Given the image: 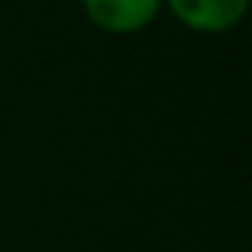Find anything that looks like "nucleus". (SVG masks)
Returning a JSON list of instances; mask_svg holds the SVG:
<instances>
[{
  "label": "nucleus",
  "instance_id": "f257e3e1",
  "mask_svg": "<svg viewBox=\"0 0 252 252\" xmlns=\"http://www.w3.org/2000/svg\"><path fill=\"white\" fill-rule=\"evenodd\" d=\"M80 6L93 29L118 38L141 35L163 13V0H80Z\"/></svg>",
  "mask_w": 252,
  "mask_h": 252
},
{
  "label": "nucleus",
  "instance_id": "f03ea898",
  "mask_svg": "<svg viewBox=\"0 0 252 252\" xmlns=\"http://www.w3.org/2000/svg\"><path fill=\"white\" fill-rule=\"evenodd\" d=\"M252 0H163V10L195 35H227L246 19Z\"/></svg>",
  "mask_w": 252,
  "mask_h": 252
}]
</instances>
